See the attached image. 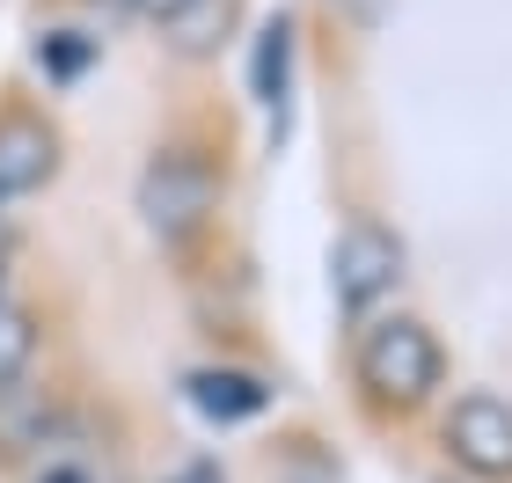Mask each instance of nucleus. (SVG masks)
<instances>
[{
    "instance_id": "1",
    "label": "nucleus",
    "mask_w": 512,
    "mask_h": 483,
    "mask_svg": "<svg viewBox=\"0 0 512 483\" xmlns=\"http://www.w3.org/2000/svg\"><path fill=\"white\" fill-rule=\"evenodd\" d=\"M220 213V169L213 154L176 140L147 161V176H139V220L154 227L161 242H191L205 220Z\"/></svg>"
},
{
    "instance_id": "2",
    "label": "nucleus",
    "mask_w": 512,
    "mask_h": 483,
    "mask_svg": "<svg viewBox=\"0 0 512 483\" xmlns=\"http://www.w3.org/2000/svg\"><path fill=\"white\" fill-rule=\"evenodd\" d=\"M447 359H439V337L425 330L417 315H388L359 337V381L374 388L381 403H425Z\"/></svg>"
},
{
    "instance_id": "3",
    "label": "nucleus",
    "mask_w": 512,
    "mask_h": 483,
    "mask_svg": "<svg viewBox=\"0 0 512 483\" xmlns=\"http://www.w3.org/2000/svg\"><path fill=\"white\" fill-rule=\"evenodd\" d=\"M395 279H403V242L388 235V227L374 220H352L330 249V293L344 315H366L381 301V293H395Z\"/></svg>"
},
{
    "instance_id": "4",
    "label": "nucleus",
    "mask_w": 512,
    "mask_h": 483,
    "mask_svg": "<svg viewBox=\"0 0 512 483\" xmlns=\"http://www.w3.org/2000/svg\"><path fill=\"white\" fill-rule=\"evenodd\" d=\"M447 447L469 476H491V483H512V403L505 396H461L454 418H447Z\"/></svg>"
},
{
    "instance_id": "5",
    "label": "nucleus",
    "mask_w": 512,
    "mask_h": 483,
    "mask_svg": "<svg viewBox=\"0 0 512 483\" xmlns=\"http://www.w3.org/2000/svg\"><path fill=\"white\" fill-rule=\"evenodd\" d=\"M52 176H59V132L37 110H8L0 118V205L44 191Z\"/></svg>"
},
{
    "instance_id": "6",
    "label": "nucleus",
    "mask_w": 512,
    "mask_h": 483,
    "mask_svg": "<svg viewBox=\"0 0 512 483\" xmlns=\"http://www.w3.org/2000/svg\"><path fill=\"white\" fill-rule=\"evenodd\" d=\"M183 388H191V403L213 425H242V418H256V410L271 403V388L256 381V374H235V366H205V374H191Z\"/></svg>"
},
{
    "instance_id": "7",
    "label": "nucleus",
    "mask_w": 512,
    "mask_h": 483,
    "mask_svg": "<svg viewBox=\"0 0 512 483\" xmlns=\"http://www.w3.org/2000/svg\"><path fill=\"white\" fill-rule=\"evenodd\" d=\"M161 30H169V52L213 59L220 44H227V30H235V0H191V8H176Z\"/></svg>"
},
{
    "instance_id": "8",
    "label": "nucleus",
    "mask_w": 512,
    "mask_h": 483,
    "mask_svg": "<svg viewBox=\"0 0 512 483\" xmlns=\"http://www.w3.org/2000/svg\"><path fill=\"white\" fill-rule=\"evenodd\" d=\"M286 81H293V15H271L264 30H256V66H249V88L256 103H286Z\"/></svg>"
},
{
    "instance_id": "9",
    "label": "nucleus",
    "mask_w": 512,
    "mask_h": 483,
    "mask_svg": "<svg viewBox=\"0 0 512 483\" xmlns=\"http://www.w3.org/2000/svg\"><path fill=\"white\" fill-rule=\"evenodd\" d=\"M30 352H37V322H30V308H15V301H0V396L22 381V366H30Z\"/></svg>"
},
{
    "instance_id": "10",
    "label": "nucleus",
    "mask_w": 512,
    "mask_h": 483,
    "mask_svg": "<svg viewBox=\"0 0 512 483\" xmlns=\"http://www.w3.org/2000/svg\"><path fill=\"white\" fill-rule=\"evenodd\" d=\"M88 59H96V44L74 37V30H59V37H44V44H37V66H44V74H59V81H66V74H81Z\"/></svg>"
},
{
    "instance_id": "11",
    "label": "nucleus",
    "mask_w": 512,
    "mask_h": 483,
    "mask_svg": "<svg viewBox=\"0 0 512 483\" xmlns=\"http://www.w3.org/2000/svg\"><path fill=\"white\" fill-rule=\"evenodd\" d=\"M132 8H139V15H147V22H169L176 8H191V0H132Z\"/></svg>"
},
{
    "instance_id": "12",
    "label": "nucleus",
    "mask_w": 512,
    "mask_h": 483,
    "mask_svg": "<svg viewBox=\"0 0 512 483\" xmlns=\"http://www.w3.org/2000/svg\"><path fill=\"white\" fill-rule=\"evenodd\" d=\"M169 483H220V469H213V462H191V469H176Z\"/></svg>"
},
{
    "instance_id": "13",
    "label": "nucleus",
    "mask_w": 512,
    "mask_h": 483,
    "mask_svg": "<svg viewBox=\"0 0 512 483\" xmlns=\"http://www.w3.org/2000/svg\"><path fill=\"white\" fill-rule=\"evenodd\" d=\"M37 483H88V476H81V469H44Z\"/></svg>"
}]
</instances>
